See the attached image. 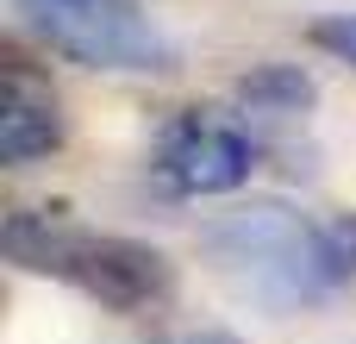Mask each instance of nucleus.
I'll return each instance as SVG.
<instances>
[{
    "label": "nucleus",
    "instance_id": "nucleus-9",
    "mask_svg": "<svg viewBox=\"0 0 356 344\" xmlns=\"http://www.w3.org/2000/svg\"><path fill=\"white\" fill-rule=\"evenodd\" d=\"M188 344H244V338H232V332H194Z\"/></svg>",
    "mask_w": 356,
    "mask_h": 344
},
{
    "label": "nucleus",
    "instance_id": "nucleus-5",
    "mask_svg": "<svg viewBox=\"0 0 356 344\" xmlns=\"http://www.w3.org/2000/svg\"><path fill=\"white\" fill-rule=\"evenodd\" d=\"M63 144V113L50 81H38L25 63H6V88H0V163H38Z\"/></svg>",
    "mask_w": 356,
    "mask_h": 344
},
{
    "label": "nucleus",
    "instance_id": "nucleus-2",
    "mask_svg": "<svg viewBox=\"0 0 356 344\" xmlns=\"http://www.w3.org/2000/svg\"><path fill=\"white\" fill-rule=\"evenodd\" d=\"M6 257L19 269H38V276H69L119 313L169 295V257L163 251H150L138 238H113V232H81L44 207H25L6 219Z\"/></svg>",
    "mask_w": 356,
    "mask_h": 344
},
{
    "label": "nucleus",
    "instance_id": "nucleus-4",
    "mask_svg": "<svg viewBox=\"0 0 356 344\" xmlns=\"http://www.w3.org/2000/svg\"><path fill=\"white\" fill-rule=\"evenodd\" d=\"M250 163H257L250 138L213 113H181L156 144V175L175 194H232L250 175Z\"/></svg>",
    "mask_w": 356,
    "mask_h": 344
},
{
    "label": "nucleus",
    "instance_id": "nucleus-7",
    "mask_svg": "<svg viewBox=\"0 0 356 344\" xmlns=\"http://www.w3.org/2000/svg\"><path fill=\"white\" fill-rule=\"evenodd\" d=\"M313 44L332 50L338 63H350V69H356V13H332V19H319V25H313Z\"/></svg>",
    "mask_w": 356,
    "mask_h": 344
},
{
    "label": "nucleus",
    "instance_id": "nucleus-8",
    "mask_svg": "<svg viewBox=\"0 0 356 344\" xmlns=\"http://www.w3.org/2000/svg\"><path fill=\"white\" fill-rule=\"evenodd\" d=\"M325 238H332L338 263H344V269H356V213H338V219L325 226Z\"/></svg>",
    "mask_w": 356,
    "mask_h": 344
},
{
    "label": "nucleus",
    "instance_id": "nucleus-1",
    "mask_svg": "<svg viewBox=\"0 0 356 344\" xmlns=\"http://www.w3.org/2000/svg\"><path fill=\"white\" fill-rule=\"evenodd\" d=\"M200 251L213 257V269L257 307H307L319 295H332V282L344 276L325 226H307L294 207L282 201H257V207H238L225 219H213L200 232Z\"/></svg>",
    "mask_w": 356,
    "mask_h": 344
},
{
    "label": "nucleus",
    "instance_id": "nucleus-6",
    "mask_svg": "<svg viewBox=\"0 0 356 344\" xmlns=\"http://www.w3.org/2000/svg\"><path fill=\"white\" fill-rule=\"evenodd\" d=\"M238 100H244V113L294 119V113H307V107L319 100V88H313V75L294 69V63H263V69H250V75L238 81Z\"/></svg>",
    "mask_w": 356,
    "mask_h": 344
},
{
    "label": "nucleus",
    "instance_id": "nucleus-3",
    "mask_svg": "<svg viewBox=\"0 0 356 344\" xmlns=\"http://www.w3.org/2000/svg\"><path fill=\"white\" fill-rule=\"evenodd\" d=\"M19 19L81 69H169L175 44L138 0H13Z\"/></svg>",
    "mask_w": 356,
    "mask_h": 344
}]
</instances>
